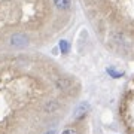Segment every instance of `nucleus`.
Returning <instances> with one entry per match:
<instances>
[{"mask_svg":"<svg viewBox=\"0 0 134 134\" xmlns=\"http://www.w3.org/2000/svg\"><path fill=\"white\" fill-rule=\"evenodd\" d=\"M109 73L112 75V76H116V77H119V76H121V73H116V72H113L112 69H109Z\"/></svg>","mask_w":134,"mask_h":134,"instance_id":"6","label":"nucleus"},{"mask_svg":"<svg viewBox=\"0 0 134 134\" xmlns=\"http://www.w3.org/2000/svg\"><path fill=\"white\" fill-rule=\"evenodd\" d=\"M54 3H55V6H57L58 9L66 10L72 6V0H54Z\"/></svg>","mask_w":134,"mask_h":134,"instance_id":"1","label":"nucleus"},{"mask_svg":"<svg viewBox=\"0 0 134 134\" xmlns=\"http://www.w3.org/2000/svg\"><path fill=\"white\" fill-rule=\"evenodd\" d=\"M60 46H61V51H63L64 54L69 52V42H66V40H61V42H60Z\"/></svg>","mask_w":134,"mask_h":134,"instance_id":"4","label":"nucleus"},{"mask_svg":"<svg viewBox=\"0 0 134 134\" xmlns=\"http://www.w3.org/2000/svg\"><path fill=\"white\" fill-rule=\"evenodd\" d=\"M12 43L14 45H25L27 43V39L23 34H15L14 37H12Z\"/></svg>","mask_w":134,"mask_h":134,"instance_id":"3","label":"nucleus"},{"mask_svg":"<svg viewBox=\"0 0 134 134\" xmlns=\"http://www.w3.org/2000/svg\"><path fill=\"white\" fill-rule=\"evenodd\" d=\"M61 134H79V133H77L76 130H73V128H67V130H64Z\"/></svg>","mask_w":134,"mask_h":134,"instance_id":"5","label":"nucleus"},{"mask_svg":"<svg viewBox=\"0 0 134 134\" xmlns=\"http://www.w3.org/2000/svg\"><path fill=\"white\" fill-rule=\"evenodd\" d=\"M86 110H88V104L86 103H82L81 106H77L76 112H75V116L76 118H81V116H83L86 113Z\"/></svg>","mask_w":134,"mask_h":134,"instance_id":"2","label":"nucleus"},{"mask_svg":"<svg viewBox=\"0 0 134 134\" xmlns=\"http://www.w3.org/2000/svg\"><path fill=\"white\" fill-rule=\"evenodd\" d=\"M46 134H54V131H49V133H46Z\"/></svg>","mask_w":134,"mask_h":134,"instance_id":"7","label":"nucleus"}]
</instances>
